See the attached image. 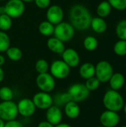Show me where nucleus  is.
Returning <instances> with one entry per match:
<instances>
[{
	"mask_svg": "<svg viewBox=\"0 0 126 127\" xmlns=\"http://www.w3.org/2000/svg\"><path fill=\"white\" fill-rule=\"evenodd\" d=\"M92 16L89 10L81 4L73 5L69 10L70 23L75 30L83 31L91 26Z\"/></svg>",
	"mask_w": 126,
	"mask_h": 127,
	"instance_id": "nucleus-1",
	"label": "nucleus"
},
{
	"mask_svg": "<svg viewBox=\"0 0 126 127\" xmlns=\"http://www.w3.org/2000/svg\"><path fill=\"white\" fill-rule=\"evenodd\" d=\"M102 103L106 110L118 112L123 109L125 100L123 95L118 91L109 89L103 96Z\"/></svg>",
	"mask_w": 126,
	"mask_h": 127,
	"instance_id": "nucleus-2",
	"label": "nucleus"
},
{
	"mask_svg": "<svg viewBox=\"0 0 126 127\" xmlns=\"http://www.w3.org/2000/svg\"><path fill=\"white\" fill-rule=\"evenodd\" d=\"M74 33L75 29L70 22H61L54 27V36L63 42H67L71 40L74 36Z\"/></svg>",
	"mask_w": 126,
	"mask_h": 127,
	"instance_id": "nucleus-3",
	"label": "nucleus"
},
{
	"mask_svg": "<svg viewBox=\"0 0 126 127\" xmlns=\"http://www.w3.org/2000/svg\"><path fill=\"white\" fill-rule=\"evenodd\" d=\"M17 103L12 100L0 103V118L3 121L15 120L18 115Z\"/></svg>",
	"mask_w": 126,
	"mask_h": 127,
	"instance_id": "nucleus-4",
	"label": "nucleus"
},
{
	"mask_svg": "<svg viewBox=\"0 0 126 127\" xmlns=\"http://www.w3.org/2000/svg\"><path fill=\"white\" fill-rule=\"evenodd\" d=\"M113 74L114 68L108 61L102 60L95 65V77L100 83L108 82Z\"/></svg>",
	"mask_w": 126,
	"mask_h": 127,
	"instance_id": "nucleus-5",
	"label": "nucleus"
},
{
	"mask_svg": "<svg viewBox=\"0 0 126 127\" xmlns=\"http://www.w3.org/2000/svg\"><path fill=\"white\" fill-rule=\"evenodd\" d=\"M90 92H91L83 83H74L71 85L68 90L71 100L76 103L85 100L89 97Z\"/></svg>",
	"mask_w": 126,
	"mask_h": 127,
	"instance_id": "nucleus-6",
	"label": "nucleus"
},
{
	"mask_svg": "<svg viewBox=\"0 0 126 127\" xmlns=\"http://www.w3.org/2000/svg\"><path fill=\"white\" fill-rule=\"evenodd\" d=\"M50 74L56 79L63 80L68 77L71 68L62 60H56L52 62L49 67Z\"/></svg>",
	"mask_w": 126,
	"mask_h": 127,
	"instance_id": "nucleus-7",
	"label": "nucleus"
},
{
	"mask_svg": "<svg viewBox=\"0 0 126 127\" xmlns=\"http://www.w3.org/2000/svg\"><path fill=\"white\" fill-rule=\"evenodd\" d=\"M36 83L41 92L47 93L52 92L56 85L55 78L48 72L39 74L36 79Z\"/></svg>",
	"mask_w": 126,
	"mask_h": 127,
	"instance_id": "nucleus-8",
	"label": "nucleus"
},
{
	"mask_svg": "<svg viewBox=\"0 0 126 127\" xmlns=\"http://www.w3.org/2000/svg\"><path fill=\"white\" fill-rule=\"evenodd\" d=\"M5 13L12 19L20 17L25 12V2L22 0H8L4 5Z\"/></svg>",
	"mask_w": 126,
	"mask_h": 127,
	"instance_id": "nucleus-9",
	"label": "nucleus"
},
{
	"mask_svg": "<svg viewBox=\"0 0 126 127\" xmlns=\"http://www.w3.org/2000/svg\"><path fill=\"white\" fill-rule=\"evenodd\" d=\"M33 102L36 108L39 109H48L53 103V98L49 93L40 92L33 95Z\"/></svg>",
	"mask_w": 126,
	"mask_h": 127,
	"instance_id": "nucleus-10",
	"label": "nucleus"
},
{
	"mask_svg": "<svg viewBox=\"0 0 126 127\" xmlns=\"http://www.w3.org/2000/svg\"><path fill=\"white\" fill-rule=\"evenodd\" d=\"M100 122L104 127H116L120 122V117L117 112L105 110L100 115Z\"/></svg>",
	"mask_w": 126,
	"mask_h": 127,
	"instance_id": "nucleus-11",
	"label": "nucleus"
},
{
	"mask_svg": "<svg viewBox=\"0 0 126 127\" xmlns=\"http://www.w3.org/2000/svg\"><path fill=\"white\" fill-rule=\"evenodd\" d=\"M64 18V11L62 8L57 5L53 4L48 7L46 12V19L47 21L52 23L53 25H56L61 22H62Z\"/></svg>",
	"mask_w": 126,
	"mask_h": 127,
	"instance_id": "nucleus-12",
	"label": "nucleus"
},
{
	"mask_svg": "<svg viewBox=\"0 0 126 127\" xmlns=\"http://www.w3.org/2000/svg\"><path fill=\"white\" fill-rule=\"evenodd\" d=\"M62 60L71 68H76L79 65L80 62V57L78 52L74 48H65L61 54Z\"/></svg>",
	"mask_w": 126,
	"mask_h": 127,
	"instance_id": "nucleus-13",
	"label": "nucleus"
},
{
	"mask_svg": "<svg viewBox=\"0 0 126 127\" xmlns=\"http://www.w3.org/2000/svg\"><path fill=\"white\" fill-rule=\"evenodd\" d=\"M18 113L23 117H30L33 115L36 111V106L32 100L24 98L17 103Z\"/></svg>",
	"mask_w": 126,
	"mask_h": 127,
	"instance_id": "nucleus-14",
	"label": "nucleus"
},
{
	"mask_svg": "<svg viewBox=\"0 0 126 127\" xmlns=\"http://www.w3.org/2000/svg\"><path fill=\"white\" fill-rule=\"evenodd\" d=\"M46 121L53 124V126H56L61 123L62 119V113L60 108L56 105H52L48 109H46Z\"/></svg>",
	"mask_w": 126,
	"mask_h": 127,
	"instance_id": "nucleus-15",
	"label": "nucleus"
},
{
	"mask_svg": "<svg viewBox=\"0 0 126 127\" xmlns=\"http://www.w3.org/2000/svg\"><path fill=\"white\" fill-rule=\"evenodd\" d=\"M47 47L48 49L57 54H62L65 49V42L55 36L50 37L47 41Z\"/></svg>",
	"mask_w": 126,
	"mask_h": 127,
	"instance_id": "nucleus-16",
	"label": "nucleus"
},
{
	"mask_svg": "<svg viewBox=\"0 0 126 127\" xmlns=\"http://www.w3.org/2000/svg\"><path fill=\"white\" fill-rule=\"evenodd\" d=\"M108 83H109L111 89H113L115 91H119L125 86L126 79H125L124 75L122 73H120V72L114 73V74L111 77Z\"/></svg>",
	"mask_w": 126,
	"mask_h": 127,
	"instance_id": "nucleus-17",
	"label": "nucleus"
},
{
	"mask_svg": "<svg viewBox=\"0 0 126 127\" xmlns=\"http://www.w3.org/2000/svg\"><path fill=\"white\" fill-rule=\"evenodd\" d=\"M65 113L70 119H76L79 116L80 107L76 102L69 101L65 105Z\"/></svg>",
	"mask_w": 126,
	"mask_h": 127,
	"instance_id": "nucleus-18",
	"label": "nucleus"
},
{
	"mask_svg": "<svg viewBox=\"0 0 126 127\" xmlns=\"http://www.w3.org/2000/svg\"><path fill=\"white\" fill-rule=\"evenodd\" d=\"M92 30L97 33H102L107 30V22L104 18L99 16L94 17L91 19V26Z\"/></svg>",
	"mask_w": 126,
	"mask_h": 127,
	"instance_id": "nucleus-19",
	"label": "nucleus"
},
{
	"mask_svg": "<svg viewBox=\"0 0 126 127\" xmlns=\"http://www.w3.org/2000/svg\"><path fill=\"white\" fill-rule=\"evenodd\" d=\"M79 72L82 78L89 79L95 76V65L91 63H85L80 66Z\"/></svg>",
	"mask_w": 126,
	"mask_h": 127,
	"instance_id": "nucleus-20",
	"label": "nucleus"
},
{
	"mask_svg": "<svg viewBox=\"0 0 126 127\" xmlns=\"http://www.w3.org/2000/svg\"><path fill=\"white\" fill-rule=\"evenodd\" d=\"M111 6L108 1H101L97 7V13L99 17L105 18L111 12Z\"/></svg>",
	"mask_w": 126,
	"mask_h": 127,
	"instance_id": "nucleus-21",
	"label": "nucleus"
},
{
	"mask_svg": "<svg viewBox=\"0 0 126 127\" xmlns=\"http://www.w3.org/2000/svg\"><path fill=\"white\" fill-rule=\"evenodd\" d=\"M54 27L52 23L48 21H43L39 25V33L45 36H50L53 35Z\"/></svg>",
	"mask_w": 126,
	"mask_h": 127,
	"instance_id": "nucleus-22",
	"label": "nucleus"
},
{
	"mask_svg": "<svg viewBox=\"0 0 126 127\" xmlns=\"http://www.w3.org/2000/svg\"><path fill=\"white\" fill-rule=\"evenodd\" d=\"M6 54L7 57L13 62H16L21 60L22 57V52L21 49L18 47L13 46L9 47V48L6 51Z\"/></svg>",
	"mask_w": 126,
	"mask_h": 127,
	"instance_id": "nucleus-23",
	"label": "nucleus"
},
{
	"mask_svg": "<svg viewBox=\"0 0 126 127\" xmlns=\"http://www.w3.org/2000/svg\"><path fill=\"white\" fill-rule=\"evenodd\" d=\"M84 48L88 51H93L97 49L98 46V41L96 37L93 36H88L85 38L83 41Z\"/></svg>",
	"mask_w": 126,
	"mask_h": 127,
	"instance_id": "nucleus-24",
	"label": "nucleus"
},
{
	"mask_svg": "<svg viewBox=\"0 0 126 127\" xmlns=\"http://www.w3.org/2000/svg\"><path fill=\"white\" fill-rule=\"evenodd\" d=\"M10 45V39L5 31H0V52H6Z\"/></svg>",
	"mask_w": 126,
	"mask_h": 127,
	"instance_id": "nucleus-25",
	"label": "nucleus"
},
{
	"mask_svg": "<svg viewBox=\"0 0 126 127\" xmlns=\"http://www.w3.org/2000/svg\"><path fill=\"white\" fill-rule=\"evenodd\" d=\"M12 18L7 14L0 15V30L2 31H7L12 27Z\"/></svg>",
	"mask_w": 126,
	"mask_h": 127,
	"instance_id": "nucleus-26",
	"label": "nucleus"
},
{
	"mask_svg": "<svg viewBox=\"0 0 126 127\" xmlns=\"http://www.w3.org/2000/svg\"><path fill=\"white\" fill-rule=\"evenodd\" d=\"M116 33L120 39L126 40V19L120 21L116 26Z\"/></svg>",
	"mask_w": 126,
	"mask_h": 127,
	"instance_id": "nucleus-27",
	"label": "nucleus"
},
{
	"mask_svg": "<svg viewBox=\"0 0 126 127\" xmlns=\"http://www.w3.org/2000/svg\"><path fill=\"white\" fill-rule=\"evenodd\" d=\"M114 53L120 56H126V40L120 39L117 41L114 46Z\"/></svg>",
	"mask_w": 126,
	"mask_h": 127,
	"instance_id": "nucleus-28",
	"label": "nucleus"
},
{
	"mask_svg": "<svg viewBox=\"0 0 126 127\" xmlns=\"http://www.w3.org/2000/svg\"><path fill=\"white\" fill-rule=\"evenodd\" d=\"M13 97V92L12 89L7 86L0 88V100L2 101L12 100Z\"/></svg>",
	"mask_w": 126,
	"mask_h": 127,
	"instance_id": "nucleus-29",
	"label": "nucleus"
},
{
	"mask_svg": "<svg viewBox=\"0 0 126 127\" xmlns=\"http://www.w3.org/2000/svg\"><path fill=\"white\" fill-rule=\"evenodd\" d=\"M49 64L47 60L44 59H39L35 64V69L39 74H43L48 72L49 70Z\"/></svg>",
	"mask_w": 126,
	"mask_h": 127,
	"instance_id": "nucleus-30",
	"label": "nucleus"
},
{
	"mask_svg": "<svg viewBox=\"0 0 126 127\" xmlns=\"http://www.w3.org/2000/svg\"><path fill=\"white\" fill-rule=\"evenodd\" d=\"M100 83H101L100 82V80L95 76H94L89 79H87L85 85L90 92H92V91L97 90L100 87Z\"/></svg>",
	"mask_w": 126,
	"mask_h": 127,
	"instance_id": "nucleus-31",
	"label": "nucleus"
},
{
	"mask_svg": "<svg viewBox=\"0 0 126 127\" xmlns=\"http://www.w3.org/2000/svg\"><path fill=\"white\" fill-rule=\"evenodd\" d=\"M71 100V97H70V95H69V94L68 92L57 95L55 97V99H54V101L56 103V106H57L65 105L67 103H68Z\"/></svg>",
	"mask_w": 126,
	"mask_h": 127,
	"instance_id": "nucleus-32",
	"label": "nucleus"
},
{
	"mask_svg": "<svg viewBox=\"0 0 126 127\" xmlns=\"http://www.w3.org/2000/svg\"><path fill=\"white\" fill-rule=\"evenodd\" d=\"M112 8L117 10H126V0H108Z\"/></svg>",
	"mask_w": 126,
	"mask_h": 127,
	"instance_id": "nucleus-33",
	"label": "nucleus"
},
{
	"mask_svg": "<svg viewBox=\"0 0 126 127\" xmlns=\"http://www.w3.org/2000/svg\"><path fill=\"white\" fill-rule=\"evenodd\" d=\"M37 7L40 9H46L50 6V0H34L33 1Z\"/></svg>",
	"mask_w": 126,
	"mask_h": 127,
	"instance_id": "nucleus-34",
	"label": "nucleus"
},
{
	"mask_svg": "<svg viewBox=\"0 0 126 127\" xmlns=\"http://www.w3.org/2000/svg\"><path fill=\"white\" fill-rule=\"evenodd\" d=\"M4 127H23V125L21 122L16 121V120H12V121H7Z\"/></svg>",
	"mask_w": 126,
	"mask_h": 127,
	"instance_id": "nucleus-35",
	"label": "nucleus"
},
{
	"mask_svg": "<svg viewBox=\"0 0 126 127\" xmlns=\"http://www.w3.org/2000/svg\"><path fill=\"white\" fill-rule=\"evenodd\" d=\"M55 126H53V124H51L50 123H49L47 121H41L40 123H39L38 124V127H54Z\"/></svg>",
	"mask_w": 126,
	"mask_h": 127,
	"instance_id": "nucleus-36",
	"label": "nucleus"
},
{
	"mask_svg": "<svg viewBox=\"0 0 126 127\" xmlns=\"http://www.w3.org/2000/svg\"><path fill=\"white\" fill-rule=\"evenodd\" d=\"M4 77V71H3V69L1 68V67H0V83L3 81Z\"/></svg>",
	"mask_w": 126,
	"mask_h": 127,
	"instance_id": "nucleus-37",
	"label": "nucleus"
},
{
	"mask_svg": "<svg viewBox=\"0 0 126 127\" xmlns=\"http://www.w3.org/2000/svg\"><path fill=\"white\" fill-rule=\"evenodd\" d=\"M5 63V58L3 55L0 54V67H1V65H3Z\"/></svg>",
	"mask_w": 126,
	"mask_h": 127,
	"instance_id": "nucleus-38",
	"label": "nucleus"
},
{
	"mask_svg": "<svg viewBox=\"0 0 126 127\" xmlns=\"http://www.w3.org/2000/svg\"><path fill=\"white\" fill-rule=\"evenodd\" d=\"M54 127H71V125H69V124H59L58 125H56V126H55Z\"/></svg>",
	"mask_w": 126,
	"mask_h": 127,
	"instance_id": "nucleus-39",
	"label": "nucleus"
},
{
	"mask_svg": "<svg viewBox=\"0 0 126 127\" xmlns=\"http://www.w3.org/2000/svg\"><path fill=\"white\" fill-rule=\"evenodd\" d=\"M2 14H6L4 6H0V15H2Z\"/></svg>",
	"mask_w": 126,
	"mask_h": 127,
	"instance_id": "nucleus-40",
	"label": "nucleus"
},
{
	"mask_svg": "<svg viewBox=\"0 0 126 127\" xmlns=\"http://www.w3.org/2000/svg\"><path fill=\"white\" fill-rule=\"evenodd\" d=\"M4 122L0 118V127H4Z\"/></svg>",
	"mask_w": 126,
	"mask_h": 127,
	"instance_id": "nucleus-41",
	"label": "nucleus"
},
{
	"mask_svg": "<svg viewBox=\"0 0 126 127\" xmlns=\"http://www.w3.org/2000/svg\"><path fill=\"white\" fill-rule=\"evenodd\" d=\"M123 111H124V113H125V115H126V102L124 103V106H123Z\"/></svg>",
	"mask_w": 126,
	"mask_h": 127,
	"instance_id": "nucleus-42",
	"label": "nucleus"
},
{
	"mask_svg": "<svg viewBox=\"0 0 126 127\" xmlns=\"http://www.w3.org/2000/svg\"><path fill=\"white\" fill-rule=\"evenodd\" d=\"M23 2H32V1H33L34 0H22Z\"/></svg>",
	"mask_w": 126,
	"mask_h": 127,
	"instance_id": "nucleus-43",
	"label": "nucleus"
},
{
	"mask_svg": "<svg viewBox=\"0 0 126 127\" xmlns=\"http://www.w3.org/2000/svg\"><path fill=\"white\" fill-rule=\"evenodd\" d=\"M125 89H126V83H125Z\"/></svg>",
	"mask_w": 126,
	"mask_h": 127,
	"instance_id": "nucleus-44",
	"label": "nucleus"
},
{
	"mask_svg": "<svg viewBox=\"0 0 126 127\" xmlns=\"http://www.w3.org/2000/svg\"><path fill=\"white\" fill-rule=\"evenodd\" d=\"M121 127H126V125H124V126H122Z\"/></svg>",
	"mask_w": 126,
	"mask_h": 127,
	"instance_id": "nucleus-45",
	"label": "nucleus"
},
{
	"mask_svg": "<svg viewBox=\"0 0 126 127\" xmlns=\"http://www.w3.org/2000/svg\"><path fill=\"white\" fill-rule=\"evenodd\" d=\"M102 127V126H100V127Z\"/></svg>",
	"mask_w": 126,
	"mask_h": 127,
	"instance_id": "nucleus-46",
	"label": "nucleus"
},
{
	"mask_svg": "<svg viewBox=\"0 0 126 127\" xmlns=\"http://www.w3.org/2000/svg\"><path fill=\"white\" fill-rule=\"evenodd\" d=\"M0 1H4V0H0Z\"/></svg>",
	"mask_w": 126,
	"mask_h": 127,
	"instance_id": "nucleus-47",
	"label": "nucleus"
},
{
	"mask_svg": "<svg viewBox=\"0 0 126 127\" xmlns=\"http://www.w3.org/2000/svg\"></svg>",
	"mask_w": 126,
	"mask_h": 127,
	"instance_id": "nucleus-48",
	"label": "nucleus"
}]
</instances>
